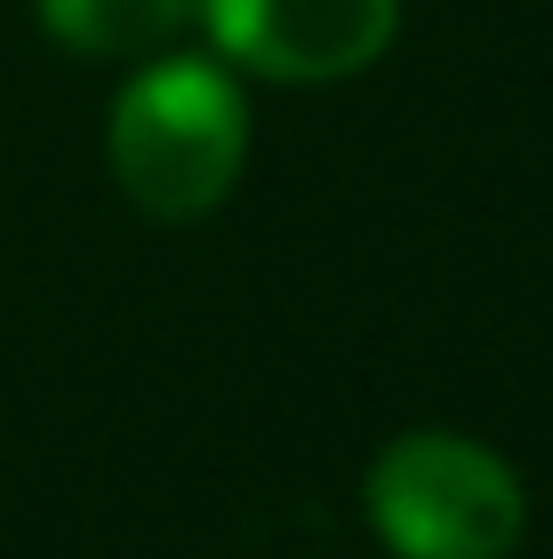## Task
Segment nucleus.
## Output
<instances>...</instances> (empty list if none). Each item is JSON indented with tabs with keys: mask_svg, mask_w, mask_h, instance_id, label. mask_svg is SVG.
<instances>
[{
	"mask_svg": "<svg viewBox=\"0 0 553 559\" xmlns=\"http://www.w3.org/2000/svg\"><path fill=\"white\" fill-rule=\"evenodd\" d=\"M207 0H36V22L71 57H150L199 22Z\"/></svg>",
	"mask_w": 553,
	"mask_h": 559,
	"instance_id": "nucleus-4",
	"label": "nucleus"
},
{
	"mask_svg": "<svg viewBox=\"0 0 553 559\" xmlns=\"http://www.w3.org/2000/svg\"><path fill=\"white\" fill-rule=\"evenodd\" d=\"M398 0H207L199 22L227 64L276 85H333L369 71L398 36Z\"/></svg>",
	"mask_w": 553,
	"mask_h": 559,
	"instance_id": "nucleus-3",
	"label": "nucleus"
},
{
	"mask_svg": "<svg viewBox=\"0 0 553 559\" xmlns=\"http://www.w3.org/2000/svg\"><path fill=\"white\" fill-rule=\"evenodd\" d=\"M362 510L398 559H511L526 489L469 432H398L362 475Z\"/></svg>",
	"mask_w": 553,
	"mask_h": 559,
	"instance_id": "nucleus-2",
	"label": "nucleus"
},
{
	"mask_svg": "<svg viewBox=\"0 0 553 559\" xmlns=\"http://www.w3.org/2000/svg\"><path fill=\"white\" fill-rule=\"evenodd\" d=\"M107 164L150 219H207L249 164V107L207 57H156L107 121Z\"/></svg>",
	"mask_w": 553,
	"mask_h": 559,
	"instance_id": "nucleus-1",
	"label": "nucleus"
}]
</instances>
